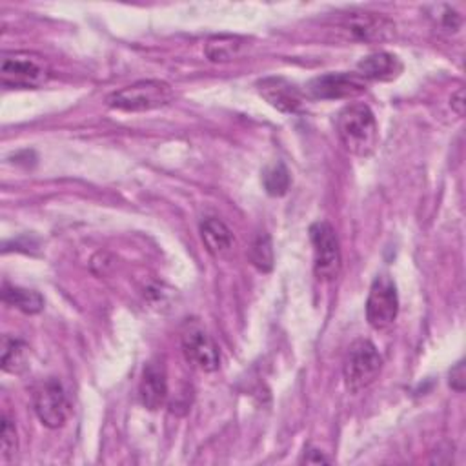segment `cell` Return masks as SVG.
Returning a JSON list of instances; mask_svg holds the SVG:
<instances>
[{"label": "cell", "mask_w": 466, "mask_h": 466, "mask_svg": "<svg viewBox=\"0 0 466 466\" xmlns=\"http://www.w3.org/2000/svg\"><path fill=\"white\" fill-rule=\"evenodd\" d=\"M337 135L346 147L355 157H368L373 153L379 142V127L370 106L357 102L346 106L337 115Z\"/></svg>", "instance_id": "cell-1"}, {"label": "cell", "mask_w": 466, "mask_h": 466, "mask_svg": "<svg viewBox=\"0 0 466 466\" xmlns=\"http://www.w3.org/2000/svg\"><path fill=\"white\" fill-rule=\"evenodd\" d=\"M51 76L47 60L35 51L4 53L0 64V82L11 89H36Z\"/></svg>", "instance_id": "cell-2"}, {"label": "cell", "mask_w": 466, "mask_h": 466, "mask_svg": "<svg viewBox=\"0 0 466 466\" xmlns=\"http://www.w3.org/2000/svg\"><path fill=\"white\" fill-rule=\"evenodd\" d=\"M173 89L162 80H138L107 96V106L120 111H149L167 106Z\"/></svg>", "instance_id": "cell-3"}, {"label": "cell", "mask_w": 466, "mask_h": 466, "mask_svg": "<svg viewBox=\"0 0 466 466\" xmlns=\"http://www.w3.org/2000/svg\"><path fill=\"white\" fill-rule=\"evenodd\" d=\"M382 368V357L377 351L375 344L368 339L355 340L346 355L344 360V382L346 388L353 393L368 388Z\"/></svg>", "instance_id": "cell-4"}, {"label": "cell", "mask_w": 466, "mask_h": 466, "mask_svg": "<svg viewBox=\"0 0 466 466\" xmlns=\"http://www.w3.org/2000/svg\"><path fill=\"white\" fill-rule=\"evenodd\" d=\"M309 238L313 244V269L317 279L333 280L337 279L342 264L340 244L331 224L319 220L309 228Z\"/></svg>", "instance_id": "cell-5"}, {"label": "cell", "mask_w": 466, "mask_h": 466, "mask_svg": "<svg viewBox=\"0 0 466 466\" xmlns=\"http://www.w3.org/2000/svg\"><path fill=\"white\" fill-rule=\"evenodd\" d=\"M399 313L397 288L391 277L379 275L370 286L366 299V319L373 329H388Z\"/></svg>", "instance_id": "cell-6"}, {"label": "cell", "mask_w": 466, "mask_h": 466, "mask_svg": "<svg viewBox=\"0 0 466 466\" xmlns=\"http://www.w3.org/2000/svg\"><path fill=\"white\" fill-rule=\"evenodd\" d=\"M33 406L40 422L47 428H60L71 413V404L58 379H47L35 390Z\"/></svg>", "instance_id": "cell-7"}, {"label": "cell", "mask_w": 466, "mask_h": 466, "mask_svg": "<svg viewBox=\"0 0 466 466\" xmlns=\"http://www.w3.org/2000/svg\"><path fill=\"white\" fill-rule=\"evenodd\" d=\"M182 353L186 360L200 371H215L220 364V353L206 329L193 324L182 333Z\"/></svg>", "instance_id": "cell-8"}, {"label": "cell", "mask_w": 466, "mask_h": 466, "mask_svg": "<svg viewBox=\"0 0 466 466\" xmlns=\"http://www.w3.org/2000/svg\"><path fill=\"white\" fill-rule=\"evenodd\" d=\"M364 91L366 80L359 73H326L308 82V93L320 100L351 98Z\"/></svg>", "instance_id": "cell-9"}, {"label": "cell", "mask_w": 466, "mask_h": 466, "mask_svg": "<svg viewBox=\"0 0 466 466\" xmlns=\"http://www.w3.org/2000/svg\"><path fill=\"white\" fill-rule=\"evenodd\" d=\"M340 27L360 42H382L395 35V24L377 13H348Z\"/></svg>", "instance_id": "cell-10"}, {"label": "cell", "mask_w": 466, "mask_h": 466, "mask_svg": "<svg viewBox=\"0 0 466 466\" xmlns=\"http://www.w3.org/2000/svg\"><path fill=\"white\" fill-rule=\"evenodd\" d=\"M257 91L269 106L282 113H295L304 102L302 91L284 76H266L258 80Z\"/></svg>", "instance_id": "cell-11"}, {"label": "cell", "mask_w": 466, "mask_h": 466, "mask_svg": "<svg viewBox=\"0 0 466 466\" xmlns=\"http://www.w3.org/2000/svg\"><path fill=\"white\" fill-rule=\"evenodd\" d=\"M140 402L147 410H158L167 399V375L166 368L158 360H151L146 364L142 371V379L138 384Z\"/></svg>", "instance_id": "cell-12"}, {"label": "cell", "mask_w": 466, "mask_h": 466, "mask_svg": "<svg viewBox=\"0 0 466 466\" xmlns=\"http://www.w3.org/2000/svg\"><path fill=\"white\" fill-rule=\"evenodd\" d=\"M400 71V60L386 51L371 53L357 64V73L364 80H393Z\"/></svg>", "instance_id": "cell-13"}, {"label": "cell", "mask_w": 466, "mask_h": 466, "mask_svg": "<svg viewBox=\"0 0 466 466\" xmlns=\"http://www.w3.org/2000/svg\"><path fill=\"white\" fill-rule=\"evenodd\" d=\"M200 237H202V242H204L206 249L215 257H220V255L228 253L233 246L231 229L217 217H208V218L202 220Z\"/></svg>", "instance_id": "cell-14"}, {"label": "cell", "mask_w": 466, "mask_h": 466, "mask_svg": "<svg viewBox=\"0 0 466 466\" xmlns=\"http://www.w3.org/2000/svg\"><path fill=\"white\" fill-rule=\"evenodd\" d=\"M248 38L238 35H215L206 42L204 53L211 62H229L248 49Z\"/></svg>", "instance_id": "cell-15"}, {"label": "cell", "mask_w": 466, "mask_h": 466, "mask_svg": "<svg viewBox=\"0 0 466 466\" xmlns=\"http://www.w3.org/2000/svg\"><path fill=\"white\" fill-rule=\"evenodd\" d=\"M2 300L24 313H38L44 308V299L38 291L33 289H24V288H16V286H7L4 284L2 289Z\"/></svg>", "instance_id": "cell-16"}, {"label": "cell", "mask_w": 466, "mask_h": 466, "mask_svg": "<svg viewBox=\"0 0 466 466\" xmlns=\"http://www.w3.org/2000/svg\"><path fill=\"white\" fill-rule=\"evenodd\" d=\"M27 366V346L11 337L2 339V368L7 373H22Z\"/></svg>", "instance_id": "cell-17"}, {"label": "cell", "mask_w": 466, "mask_h": 466, "mask_svg": "<svg viewBox=\"0 0 466 466\" xmlns=\"http://www.w3.org/2000/svg\"><path fill=\"white\" fill-rule=\"evenodd\" d=\"M262 184L268 195L282 197L289 189V171L282 162L269 166L262 175Z\"/></svg>", "instance_id": "cell-18"}, {"label": "cell", "mask_w": 466, "mask_h": 466, "mask_svg": "<svg viewBox=\"0 0 466 466\" xmlns=\"http://www.w3.org/2000/svg\"><path fill=\"white\" fill-rule=\"evenodd\" d=\"M249 258L251 264L258 271H269L273 268V246L268 233H258L249 248Z\"/></svg>", "instance_id": "cell-19"}, {"label": "cell", "mask_w": 466, "mask_h": 466, "mask_svg": "<svg viewBox=\"0 0 466 466\" xmlns=\"http://www.w3.org/2000/svg\"><path fill=\"white\" fill-rule=\"evenodd\" d=\"M16 430L15 424L7 419V415H2V428H0V455L4 461H9L16 453Z\"/></svg>", "instance_id": "cell-20"}, {"label": "cell", "mask_w": 466, "mask_h": 466, "mask_svg": "<svg viewBox=\"0 0 466 466\" xmlns=\"http://www.w3.org/2000/svg\"><path fill=\"white\" fill-rule=\"evenodd\" d=\"M442 9V13L439 15V24L448 29V31H457L461 27V15L455 13L450 5H439Z\"/></svg>", "instance_id": "cell-21"}, {"label": "cell", "mask_w": 466, "mask_h": 466, "mask_svg": "<svg viewBox=\"0 0 466 466\" xmlns=\"http://www.w3.org/2000/svg\"><path fill=\"white\" fill-rule=\"evenodd\" d=\"M450 386L455 391H462L466 386V373H464V362L459 360L451 370H450Z\"/></svg>", "instance_id": "cell-22"}, {"label": "cell", "mask_w": 466, "mask_h": 466, "mask_svg": "<svg viewBox=\"0 0 466 466\" xmlns=\"http://www.w3.org/2000/svg\"><path fill=\"white\" fill-rule=\"evenodd\" d=\"M451 109L459 115V116H462L464 115V89L462 87H459L453 95H451Z\"/></svg>", "instance_id": "cell-23"}, {"label": "cell", "mask_w": 466, "mask_h": 466, "mask_svg": "<svg viewBox=\"0 0 466 466\" xmlns=\"http://www.w3.org/2000/svg\"><path fill=\"white\" fill-rule=\"evenodd\" d=\"M306 464H320V462H329L328 457H324V453L320 450H309L304 459H302Z\"/></svg>", "instance_id": "cell-24"}]
</instances>
